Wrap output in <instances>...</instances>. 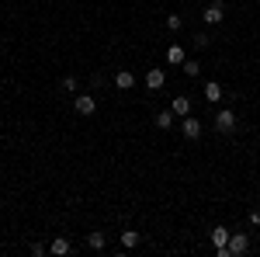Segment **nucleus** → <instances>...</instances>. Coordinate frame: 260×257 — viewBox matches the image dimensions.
Returning a JSON list of instances; mask_svg holds the SVG:
<instances>
[{
  "mask_svg": "<svg viewBox=\"0 0 260 257\" xmlns=\"http://www.w3.org/2000/svg\"><path fill=\"white\" fill-rule=\"evenodd\" d=\"M250 226H260V209H253V212H250Z\"/></svg>",
  "mask_w": 260,
  "mask_h": 257,
  "instance_id": "aec40b11",
  "label": "nucleus"
},
{
  "mask_svg": "<svg viewBox=\"0 0 260 257\" xmlns=\"http://www.w3.org/2000/svg\"><path fill=\"white\" fill-rule=\"evenodd\" d=\"M115 87H118V91H132V87H136V73H132V70H118V73H115Z\"/></svg>",
  "mask_w": 260,
  "mask_h": 257,
  "instance_id": "0eeeda50",
  "label": "nucleus"
},
{
  "mask_svg": "<svg viewBox=\"0 0 260 257\" xmlns=\"http://www.w3.org/2000/svg\"><path fill=\"white\" fill-rule=\"evenodd\" d=\"M180 24H184L180 14H170V18H167V28H170V32H180Z\"/></svg>",
  "mask_w": 260,
  "mask_h": 257,
  "instance_id": "f3484780",
  "label": "nucleus"
},
{
  "mask_svg": "<svg viewBox=\"0 0 260 257\" xmlns=\"http://www.w3.org/2000/svg\"><path fill=\"white\" fill-rule=\"evenodd\" d=\"M180 66H184V73H187V77H198V73H201V63L198 60H184Z\"/></svg>",
  "mask_w": 260,
  "mask_h": 257,
  "instance_id": "dca6fc26",
  "label": "nucleus"
},
{
  "mask_svg": "<svg viewBox=\"0 0 260 257\" xmlns=\"http://www.w3.org/2000/svg\"><path fill=\"white\" fill-rule=\"evenodd\" d=\"M163 83H167V73H163L160 66H153V70L146 73V87H149V91H160Z\"/></svg>",
  "mask_w": 260,
  "mask_h": 257,
  "instance_id": "423d86ee",
  "label": "nucleus"
},
{
  "mask_svg": "<svg viewBox=\"0 0 260 257\" xmlns=\"http://www.w3.org/2000/svg\"><path fill=\"white\" fill-rule=\"evenodd\" d=\"M191 42H194V49H208V42H212V39H208L205 32H198V35H194Z\"/></svg>",
  "mask_w": 260,
  "mask_h": 257,
  "instance_id": "a211bd4d",
  "label": "nucleus"
},
{
  "mask_svg": "<svg viewBox=\"0 0 260 257\" xmlns=\"http://www.w3.org/2000/svg\"><path fill=\"white\" fill-rule=\"evenodd\" d=\"M73 111H77L80 119H90V115L98 111V98H94V94H77V101H73Z\"/></svg>",
  "mask_w": 260,
  "mask_h": 257,
  "instance_id": "f03ea898",
  "label": "nucleus"
},
{
  "mask_svg": "<svg viewBox=\"0 0 260 257\" xmlns=\"http://www.w3.org/2000/svg\"><path fill=\"white\" fill-rule=\"evenodd\" d=\"M205 101H212V104L222 101V87L215 83V80H208V83H205Z\"/></svg>",
  "mask_w": 260,
  "mask_h": 257,
  "instance_id": "4468645a",
  "label": "nucleus"
},
{
  "mask_svg": "<svg viewBox=\"0 0 260 257\" xmlns=\"http://www.w3.org/2000/svg\"><path fill=\"white\" fill-rule=\"evenodd\" d=\"M180 132H184V139H201V119H194V115H184L180 119Z\"/></svg>",
  "mask_w": 260,
  "mask_h": 257,
  "instance_id": "39448f33",
  "label": "nucleus"
},
{
  "mask_svg": "<svg viewBox=\"0 0 260 257\" xmlns=\"http://www.w3.org/2000/svg\"><path fill=\"white\" fill-rule=\"evenodd\" d=\"M139 233H136V230H125V233H121V247H125V250H136V247H139Z\"/></svg>",
  "mask_w": 260,
  "mask_h": 257,
  "instance_id": "ddd939ff",
  "label": "nucleus"
},
{
  "mask_svg": "<svg viewBox=\"0 0 260 257\" xmlns=\"http://www.w3.org/2000/svg\"><path fill=\"white\" fill-rule=\"evenodd\" d=\"M184 60H187V52H184V45H170V49H167V63H174V66H180Z\"/></svg>",
  "mask_w": 260,
  "mask_h": 257,
  "instance_id": "9b49d317",
  "label": "nucleus"
},
{
  "mask_svg": "<svg viewBox=\"0 0 260 257\" xmlns=\"http://www.w3.org/2000/svg\"><path fill=\"white\" fill-rule=\"evenodd\" d=\"M246 250H250V237H246V233H233L229 243L219 247V257H240V254H246Z\"/></svg>",
  "mask_w": 260,
  "mask_h": 257,
  "instance_id": "f257e3e1",
  "label": "nucleus"
},
{
  "mask_svg": "<svg viewBox=\"0 0 260 257\" xmlns=\"http://www.w3.org/2000/svg\"><path fill=\"white\" fill-rule=\"evenodd\" d=\"M201 14H205V24H222V21H225V4H222V0H212Z\"/></svg>",
  "mask_w": 260,
  "mask_h": 257,
  "instance_id": "20e7f679",
  "label": "nucleus"
},
{
  "mask_svg": "<svg viewBox=\"0 0 260 257\" xmlns=\"http://www.w3.org/2000/svg\"><path fill=\"white\" fill-rule=\"evenodd\" d=\"M170 111H174L177 119H184V115H191V98H184V94H177V98L170 101Z\"/></svg>",
  "mask_w": 260,
  "mask_h": 257,
  "instance_id": "6e6552de",
  "label": "nucleus"
},
{
  "mask_svg": "<svg viewBox=\"0 0 260 257\" xmlns=\"http://www.w3.org/2000/svg\"><path fill=\"white\" fill-rule=\"evenodd\" d=\"M229 237H233V233H229V226H215V230H212V243H215V250H219V247H225V243H229Z\"/></svg>",
  "mask_w": 260,
  "mask_h": 257,
  "instance_id": "1a4fd4ad",
  "label": "nucleus"
},
{
  "mask_svg": "<svg viewBox=\"0 0 260 257\" xmlns=\"http://www.w3.org/2000/svg\"><path fill=\"white\" fill-rule=\"evenodd\" d=\"M174 122H177V115H174V111H170V108H167V111H160V115H156V119H153V125H156V129H170V125H174Z\"/></svg>",
  "mask_w": 260,
  "mask_h": 257,
  "instance_id": "f8f14e48",
  "label": "nucleus"
},
{
  "mask_svg": "<svg viewBox=\"0 0 260 257\" xmlns=\"http://www.w3.org/2000/svg\"><path fill=\"white\" fill-rule=\"evenodd\" d=\"M62 91H77V77H62Z\"/></svg>",
  "mask_w": 260,
  "mask_h": 257,
  "instance_id": "6ab92c4d",
  "label": "nucleus"
},
{
  "mask_svg": "<svg viewBox=\"0 0 260 257\" xmlns=\"http://www.w3.org/2000/svg\"><path fill=\"white\" fill-rule=\"evenodd\" d=\"M198 4H208V0H198Z\"/></svg>",
  "mask_w": 260,
  "mask_h": 257,
  "instance_id": "412c9836",
  "label": "nucleus"
},
{
  "mask_svg": "<svg viewBox=\"0 0 260 257\" xmlns=\"http://www.w3.org/2000/svg\"><path fill=\"white\" fill-rule=\"evenodd\" d=\"M87 247H90V250H104V247H108L104 233H87Z\"/></svg>",
  "mask_w": 260,
  "mask_h": 257,
  "instance_id": "2eb2a0df",
  "label": "nucleus"
},
{
  "mask_svg": "<svg viewBox=\"0 0 260 257\" xmlns=\"http://www.w3.org/2000/svg\"><path fill=\"white\" fill-rule=\"evenodd\" d=\"M215 132H222V136L236 132V115H233V108H222L219 115H215Z\"/></svg>",
  "mask_w": 260,
  "mask_h": 257,
  "instance_id": "7ed1b4c3",
  "label": "nucleus"
},
{
  "mask_svg": "<svg viewBox=\"0 0 260 257\" xmlns=\"http://www.w3.org/2000/svg\"><path fill=\"white\" fill-rule=\"evenodd\" d=\"M49 250H52L56 257H62V254H70V250H73V243H70L66 237H56V240H52V247H49Z\"/></svg>",
  "mask_w": 260,
  "mask_h": 257,
  "instance_id": "9d476101",
  "label": "nucleus"
}]
</instances>
